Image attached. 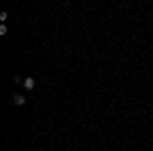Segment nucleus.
<instances>
[{"label": "nucleus", "mask_w": 153, "mask_h": 151, "mask_svg": "<svg viewBox=\"0 0 153 151\" xmlns=\"http://www.w3.org/2000/svg\"><path fill=\"white\" fill-rule=\"evenodd\" d=\"M12 102H14V104H16V106H23L25 102H27V98H25L23 94H16V96L12 98Z\"/></svg>", "instance_id": "1"}, {"label": "nucleus", "mask_w": 153, "mask_h": 151, "mask_svg": "<svg viewBox=\"0 0 153 151\" xmlns=\"http://www.w3.org/2000/svg\"><path fill=\"white\" fill-rule=\"evenodd\" d=\"M23 86H25V90H33V88H35V80H33V78H27V80L23 82Z\"/></svg>", "instance_id": "2"}, {"label": "nucleus", "mask_w": 153, "mask_h": 151, "mask_svg": "<svg viewBox=\"0 0 153 151\" xmlns=\"http://www.w3.org/2000/svg\"><path fill=\"white\" fill-rule=\"evenodd\" d=\"M6 19H8V12H0V21H2V23H4V21H6Z\"/></svg>", "instance_id": "3"}, {"label": "nucleus", "mask_w": 153, "mask_h": 151, "mask_svg": "<svg viewBox=\"0 0 153 151\" xmlns=\"http://www.w3.org/2000/svg\"><path fill=\"white\" fill-rule=\"evenodd\" d=\"M0 35H6V25H0Z\"/></svg>", "instance_id": "4"}]
</instances>
